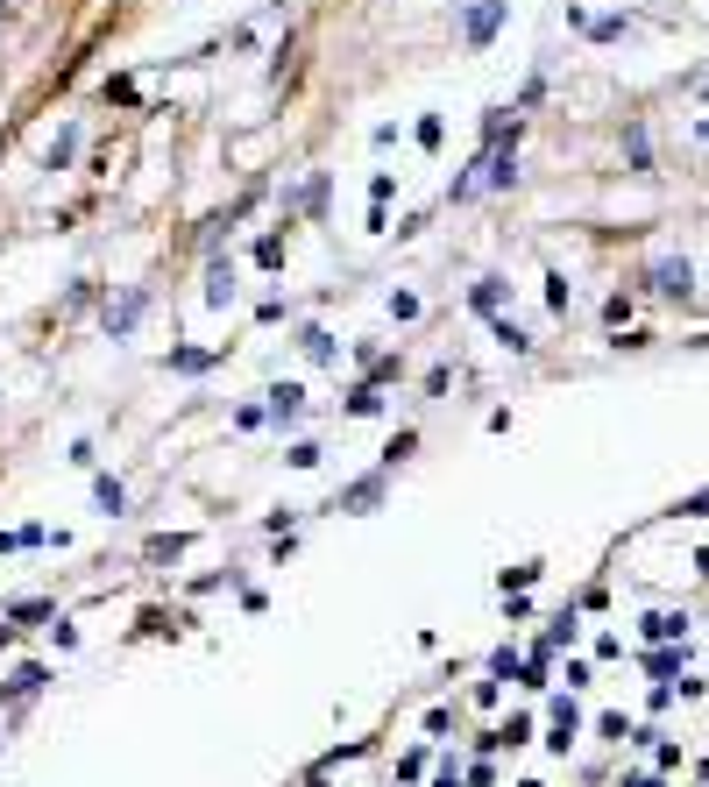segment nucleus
<instances>
[{
	"mask_svg": "<svg viewBox=\"0 0 709 787\" xmlns=\"http://www.w3.org/2000/svg\"><path fill=\"white\" fill-rule=\"evenodd\" d=\"M206 298H213V305H227V298H234V270H227V263H213V270H206Z\"/></svg>",
	"mask_w": 709,
	"mask_h": 787,
	"instance_id": "nucleus-4",
	"label": "nucleus"
},
{
	"mask_svg": "<svg viewBox=\"0 0 709 787\" xmlns=\"http://www.w3.org/2000/svg\"><path fill=\"white\" fill-rule=\"evenodd\" d=\"M653 277H660V291H688V263H660Z\"/></svg>",
	"mask_w": 709,
	"mask_h": 787,
	"instance_id": "nucleus-8",
	"label": "nucleus"
},
{
	"mask_svg": "<svg viewBox=\"0 0 709 787\" xmlns=\"http://www.w3.org/2000/svg\"><path fill=\"white\" fill-rule=\"evenodd\" d=\"M504 8H511V0H476V8H461V43H468V50H483V43L497 36Z\"/></svg>",
	"mask_w": 709,
	"mask_h": 787,
	"instance_id": "nucleus-1",
	"label": "nucleus"
},
{
	"mask_svg": "<svg viewBox=\"0 0 709 787\" xmlns=\"http://www.w3.org/2000/svg\"><path fill=\"white\" fill-rule=\"evenodd\" d=\"M468 298H476V312H497V305H504V284H497V277H483Z\"/></svg>",
	"mask_w": 709,
	"mask_h": 787,
	"instance_id": "nucleus-6",
	"label": "nucleus"
},
{
	"mask_svg": "<svg viewBox=\"0 0 709 787\" xmlns=\"http://www.w3.org/2000/svg\"><path fill=\"white\" fill-rule=\"evenodd\" d=\"M71 149H78V135H71V128H64V135H57V142H50V171H64V164H71Z\"/></svg>",
	"mask_w": 709,
	"mask_h": 787,
	"instance_id": "nucleus-9",
	"label": "nucleus"
},
{
	"mask_svg": "<svg viewBox=\"0 0 709 787\" xmlns=\"http://www.w3.org/2000/svg\"><path fill=\"white\" fill-rule=\"evenodd\" d=\"M298 341H305V355H312V362H334V341H327V334H320V327H305V334H298Z\"/></svg>",
	"mask_w": 709,
	"mask_h": 787,
	"instance_id": "nucleus-7",
	"label": "nucleus"
},
{
	"mask_svg": "<svg viewBox=\"0 0 709 787\" xmlns=\"http://www.w3.org/2000/svg\"><path fill=\"white\" fill-rule=\"evenodd\" d=\"M135 312H142V291H128L121 305H107V334H128V327H135Z\"/></svg>",
	"mask_w": 709,
	"mask_h": 787,
	"instance_id": "nucleus-3",
	"label": "nucleus"
},
{
	"mask_svg": "<svg viewBox=\"0 0 709 787\" xmlns=\"http://www.w3.org/2000/svg\"><path fill=\"white\" fill-rule=\"evenodd\" d=\"M383 497V476H369V483H355L348 497H341V511H362V504H376Z\"/></svg>",
	"mask_w": 709,
	"mask_h": 787,
	"instance_id": "nucleus-5",
	"label": "nucleus"
},
{
	"mask_svg": "<svg viewBox=\"0 0 709 787\" xmlns=\"http://www.w3.org/2000/svg\"><path fill=\"white\" fill-rule=\"evenodd\" d=\"M270 412H277V419H298V412H305V390H298V383H277V390H270Z\"/></svg>",
	"mask_w": 709,
	"mask_h": 787,
	"instance_id": "nucleus-2",
	"label": "nucleus"
}]
</instances>
